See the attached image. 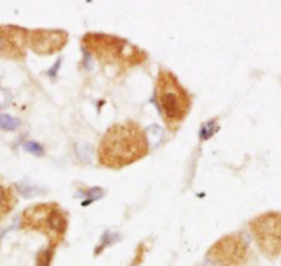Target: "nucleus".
Masks as SVG:
<instances>
[{
	"label": "nucleus",
	"mask_w": 281,
	"mask_h": 266,
	"mask_svg": "<svg viewBox=\"0 0 281 266\" xmlns=\"http://www.w3.org/2000/svg\"><path fill=\"white\" fill-rule=\"evenodd\" d=\"M149 139L138 123L127 120L110 126L99 139L97 159L101 167L122 170L149 155Z\"/></svg>",
	"instance_id": "1"
},
{
	"label": "nucleus",
	"mask_w": 281,
	"mask_h": 266,
	"mask_svg": "<svg viewBox=\"0 0 281 266\" xmlns=\"http://www.w3.org/2000/svg\"><path fill=\"white\" fill-rule=\"evenodd\" d=\"M82 47L101 67L126 72L148 61V53L124 37L101 32H88L82 37Z\"/></svg>",
	"instance_id": "2"
},
{
	"label": "nucleus",
	"mask_w": 281,
	"mask_h": 266,
	"mask_svg": "<svg viewBox=\"0 0 281 266\" xmlns=\"http://www.w3.org/2000/svg\"><path fill=\"white\" fill-rule=\"evenodd\" d=\"M154 101L168 131L176 133L189 116L193 97L182 86L176 75L162 68L154 85Z\"/></svg>",
	"instance_id": "3"
},
{
	"label": "nucleus",
	"mask_w": 281,
	"mask_h": 266,
	"mask_svg": "<svg viewBox=\"0 0 281 266\" xmlns=\"http://www.w3.org/2000/svg\"><path fill=\"white\" fill-rule=\"evenodd\" d=\"M19 227L24 231L37 232L47 237L50 249H57L65 240L69 218L68 213L55 201L29 206L21 214Z\"/></svg>",
	"instance_id": "4"
},
{
	"label": "nucleus",
	"mask_w": 281,
	"mask_h": 266,
	"mask_svg": "<svg viewBox=\"0 0 281 266\" xmlns=\"http://www.w3.org/2000/svg\"><path fill=\"white\" fill-rule=\"evenodd\" d=\"M251 233L259 250L268 258L281 254V213L269 211L255 217L250 222Z\"/></svg>",
	"instance_id": "5"
},
{
	"label": "nucleus",
	"mask_w": 281,
	"mask_h": 266,
	"mask_svg": "<svg viewBox=\"0 0 281 266\" xmlns=\"http://www.w3.org/2000/svg\"><path fill=\"white\" fill-rule=\"evenodd\" d=\"M207 258L215 266H246L250 259V249L242 235L230 233L211 245Z\"/></svg>",
	"instance_id": "6"
},
{
	"label": "nucleus",
	"mask_w": 281,
	"mask_h": 266,
	"mask_svg": "<svg viewBox=\"0 0 281 266\" xmlns=\"http://www.w3.org/2000/svg\"><path fill=\"white\" fill-rule=\"evenodd\" d=\"M69 42L68 32L62 29H27L25 43L37 55L49 57L59 53Z\"/></svg>",
	"instance_id": "7"
},
{
	"label": "nucleus",
	"mask_w": 281,
	"mask_h": 266,
	"mask_svg": "<svg viewBox=\"0 0 281 266\" xmlns=\"http://www.w3.org/2000/svg\"><path fill=\"white\" fill-rule=\"evenodd\" d=\"M27 29L15 25H0V58L22 61L27 58Z\"/></svg>",
	"instance_id": "8"
},
{
	"label": "nucleus",
	"mask_w": 281,
	"mask_h": 266,
	"mask_svg": "<svg viewBox=\"0 0 281 266\" xmlns=\"http://www.w3.org/2000/svg\"><path fill=\"white\" fill-rule=\"evenodd\" d=\"M17 201V195L13 188L0 182V222L15 209Z\"/></svg>",
	"instance_id": "9"
},
{
	"label": "nucleus",
	"mask_w": 281,
	"mask_h": 266,
	"mask_svg": "<svg viewBox=\"0 0 281 266\" xmlns=\"http://www.w3.org/2000/svg\"><path fill=\"white\" fill-rule=\"evenodd\" d=\"M54 251H55V250L50 249V247H47L44 251H42V253L39 254V257H37V263H36V266H50V263L53 261Z\"/></svg>",
	"instance_id": "10"
},
{
	"label": "nucleus",
	"mask_w": 281,
	"mask_h": 266,
	"mask_svg": "<svg viewBox=\"0 0 281 266\" xmlns=\"http://www.w3.org/2000/svg\"><path fill=\"white\" fill-rule=\"evenodd\" d=\"M18 127V121L7 115H0V129L15 130Z\"/></svg>",
	"instance_id": "11"
}]
</instances>
